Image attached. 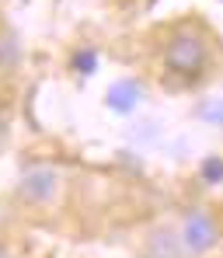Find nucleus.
Returning <instances> with one entry per match:
<instances>
[{"mask_svg":"<svg viewBox=\"0 0 223 258\" xmlns=\"http://www.w3.org/2000/svg\"><path fill=\"white\" fill-rule=\"evenodd\" d=\"M164 59H168V67L178 70V74H199V67L206 63V42H202L195 32H178V35L168 42Z\"/></svg>","mask_w":223,"mask_h":258,"instance_id":"nucleus-1","label":"nucleus"},{"mask_svg":"<svg viewBox=\"0 0 223 258\" xmlns=\"http://www.w3.org/2000/svg\"><path fill=\"white\" fill-rule=\"evenodd\" d=\"M181 244L188 248V251H209L213 244H216V227H213V220L206 213H192L185 220V230H181Z\"/></svg>","mask_w":223,"mask_h":258,"instance_id":"nucleus-2","label":"nucleus"},{"mask_svg":"<svg viewBox=\"0 0 223 258\" xmlns=\"http://www.w3.org/2000/svg\"><path fill=\"white\" fill-rule=\"evenodd\" d=\"M143 258H181V237L171 234V230H157V234L146 241Z\"/></svg>","mask_w":223,"mask_h":258,"instance_id":"nucleus-3","label":"nucleus"},{"mask_svg":"<svg viewBox=\"0 0 223 258\" xmlns=\"http://www.w3.org/2000/svg\"><path fill=\"white\" fill-rule=\"evenodd\" d=\"M52 188H56V174H52V171L39 168V171H28V174H25V192H28V196L45 199Z\"/></svg>","mask_w":223,"mask_h":258,"instance_id":"nucleus-4","label":"nucleus"},{"mask_svg":"<svg viewBox=\"0 0 223 258\" xmlns=\"http://www.w3.org/2000/svg\"><path fill=\"white\" fill-rule=\"evenodd\" d=\"M136 98H139V91H136V84H115L112 91H108V101L115 105V108H133L136 105Z\"/></svg>","mask_w":223,"mask_h":258,"instance_id":"nucleus-5","label":"nucleus"},{"mask_svg":"<svg viewBox=\"0 0 223 258\" xmlns=\"http://www.w3.org/2000/svg\"><path fill=\"white\" fill-rule=\"evenodd\" d=\"M14 59H18V45H14V39H11V35H0V70L11 67Z\"/></svg>","mask_w":223,"mask_h":258,"instance_id":"nucleus-6","label":"nucleus"},{"mask_svg":"<svg viewBox=\"0 0 223 258\" xmlns=\"http://www.w3.org/2000/svg\"><path fill=\"white\" fill-rule=\"evenodd\" d=\"M202 174H206L209 181H220V178H223V161H216V157L206 161V164H202Z\"/></svg>","mask_w":223,"mask_h":258,"instance_id":"nucleus-7","label":"nucleus"},{"mask_svg":"<svg viewBox=\"0 0 223 258\" xmlns=\"http://www.w3.org/2000/svg\"><path fill=\"white\" fill-rule=\"evenodd\" d=\"M0 133H4V122H0Z\"/></svg>","mask_w":223,"mask_h":258,"instance_id":"nucleus-8","label":"nucleus"},{"mask_svg":"<svg viewBox=\"0 0 223 258\" xmlns=\"http://www.w3.org/2000/svg\"><path fill=\"white\" fill-rule=\"evenodd\" d=\"M0 258H7V255H0Z\"/></svg>","mask_w":223,"mask_h":258,"instance_id":"nucleus-9","label":"nucleus"}]
</instances>
